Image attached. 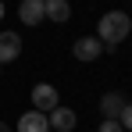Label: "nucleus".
<instances>
[{
	"mask_svg": "<svg viewBox=\"0 0 132 132\" xmlns=\"http://www.w3.org/2000/svg\"><path fill=\"white\" fill-rule=\"evenodd\" d=\"M129 32H132V14H125V11H104L96 22V39L107 50H114Z\"/></svg>",
	"mask_w": 132,
	"mask_h": 132,
	"instance_id": "nucleus-1",
	"label": "nucleus"
},
{
	"mask_svg": "<svg viewBox=\"0 0 132 132\" xmlns=\"http://www.w3.org/2000/svg\"><path fill=\"white\" fill-rule=\"evenodd\" d=\"M29 100H32V111H39V114H50L54 107H61V96H57V89L50 82H36Z\"/></svg>",
	"mask_w": 132,
	"mask_h": 132,
	"instance_id": "nucleus-2",
	"label": "nucleus"
},
{
	"mask_svg": "<svg viewBox=\"0 0 132 132\" xmlns=\"http://www.w3.org/2000/svg\"><path fill=\"white\" fill-rule=\"evenodd\" d=\"M71 54H75V61H96L100 54H104V43L96 39V36H79L75 43H71Z\"/></svg>",
	"mask_w": 132,
	"mask_h": 132,
	"instance_id": "nucleus-3",
	"label": "nucleus"
},
{
	"mask_svg": "<svg viewBox=\"0 0 132 132\" xmlns=\"http://www.w3.org/2000/svg\"><path fill=\"white\" fill-rule=\"evenodd\" d=\"M18 18H22V25L46 22V4L43 0H22V4H18Z\"/></svg>",
	"mask_w": 132,
	"mask_h": 132,
	"instance_id": "nucleus-4",
	"label": "nucleus"
},
{
	"mask_svg": "<svg viewBox=\"0 0 132 132\" xmlns=\"http://www.w3.org/2000/svg\"><path fill=\"white\" fill-rule=\"evenodd\" d=\"M46 121H50V129H57V132H71L75 125H79V114L71 107H54L50 114H46Z\"/></svg>",
	"mask_w": 132,
	"mask_h": 132,
	"instance_id": "nucleus-5",
	"label": "nucleus"
},
{
	"mask_svg": "<svg viewBox=\"0 0 132 132\" xmlns=\"http://www.w3.org/2000/svg\"><path fill=\"white\" fill-rule=\"evenodd\" d=\"M22 57V36L18 32H0V64Z\"/></svg>",
	"mask_w": 132,
	"mask_h": 132,
	"instance_id": "nucleus-6",
	"label": "nucleus"
},
{
	"mask_svg": "<svg viewBox=\"0 0 132 132\" xmlns=\"http://www.w3.org/2000/svg\"><path fill=\"white\" fill-rule=\"evenodd\" d=\"M125 104H129V100H125V96H121L118 89H111V93H104V96H100V114L118 121V114L125 111Z\"/></svg>",
	"mask_w": 132,
	"mask_h": 132,
	"instance_id": "nucleus-7",
	"label": "nucleus"
},
{
	"mask_svg": "<svg viewBox=\"0 0 132 132\" xmlns=\"http://www.w3.org/2000/svg\"><path fill=\"white\" fill-rule=\"evenodd\" d=\"M14 132H50V121H46V114H39V111H25L22 118H18V129Z\"/></svg>",
	"mask_w": 132,
	"mask_h": 132,
	"instance_id": "nucleus-8",
	"label": "nucleus"
},
{
	"mask_svg": "<svg viewBox=\"0 0 132 132\" xmlns=\"http://www.w3.org/2000/svg\"><path fill=\"white\" fill-rule=\"evenodd\" d=\"M43 4H46V22L64 25L68 18H71V4H68V0H43Z\"/></svg>",
	"mask_w": 132,
	"mask_h": 132,
	"instance_id": "nucleus-9",
	"label": "nucleus"
},
{
	"mask_svg": "<svg viewBox=\"0 0 132 132\" xmlns=\"http://www.w3.org/2000/svg\"><path fill=\"white\" fill-rule=\"evenodd\" d=\"M118 121H121V129H125V132H132V104H125V111L118 114Z\"/></svg>",
	"mask_w": 132,
	"mask_h": 132,
	"instance_id": "nucleus-10",
	"label": "nucleus"
},
{
	"mask_svg": "<svg viewBox=\"0 0 132 132\" xmlns=\"http://www.w3.org/2000/svg\"><path fill=\"white\" fill-rule=\"evenodd\" d=\"M100 132H125V129H121V121H114V118H104Z\"/></svg>",
	"mask_w": 132,
	"mask_h": 132,
	"instance_id": "nucleus-11",
	"label": "nucleus"
},
{
	"mask_svg": "<svg viewBox=\"0 0 132 132\" xmlns=\"http://www.w3.org/2000/svg\"><path fill=\"white\" fill-rule=\"evenodd\" d=\"M0 132H11V125H7V121H0Z\"/></svg>",
	"mask_w": 132,
	"mask_h": 132,
	"instance_id": "nucleus-12",
	"label": "nucleus"
},
{
	"mask_svg": "<svg viewBox=\"0 0 132 132\" xmlns=\"http://www.w3.org/2000/svg\"><path fill=\"white\" fill-rule=\"evenodd\" d=\"M0 18H4V0H0Z\"/></svg>",
	"mask_w": 132,
	"mask_h": 132,
	"instance_id": "nucleus-13",
	"label": "nucleus"
}]
</instances>
